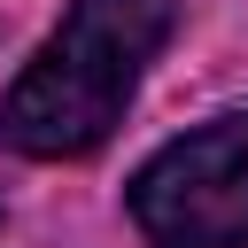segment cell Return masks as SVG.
I'll list each match as a JSON object with an SVG mask.
<instances>
[{
    "instance_id": "6da1fadb",
    "label": "cell",
    "mask_w": 248,
    "mask_h": 248,
    "mask_svg": "<svg viewBox=\"0 0 248 248\" xmlns=\"http://www.w3.org/2000/svg\"><path fill=\"white\" fill-rule=\"evenodd\" d=\"M170 16H178V0H70L54 39L16 70V85L0 101V140L39 163L93 155L124 124L140 70L170 39Z\"/></svg>"
},
{
    "instance_id": "7a4b0ae2",
    "label": "cell",
    "mask_w": 248,
    "mask_h": 248,
    "mask_svg": "<svg viewBox=\"0 0 248 248\" xmlns=\"http://www.w3.org/2000/svg\"><path fill=\"white\" fill-rule=\"evenodd\" d=\"M132 225L147 248H240L248 240V108L163 140L132 178Z\"/></svg>"
}]
</instances>
